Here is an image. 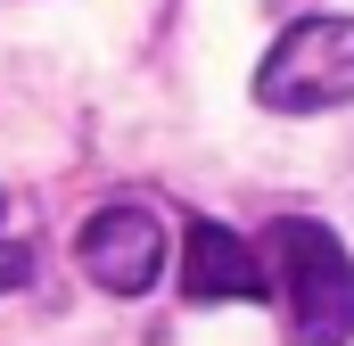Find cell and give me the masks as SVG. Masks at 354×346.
I'll return each mask as SVG.
<instances>
[{"label":"cell","instance_id":"cell-1","mask_svg":"<svg viewBox=\"0 0 354 346\" xmlns=\"http://www.w3.org/2000/svg\"><path fill=\"white\" fill-rule=\"evenodd\" d=\"M264 264H272V289H280V313H288L297 346H346L354 338V256L338 248L330 223L280 215L264 231Z\"/></svg>","mask_w":354,"mask_h":346},{"label":"cell","instance_id":"cell-2","mask_svg":"<svg viewBox=\"0 0 354 346\" xmlns=\"http://www.w3.org/2000/svg\"><path fill=\"white\" fill-rule=\"evenodd\" d=\"M256 99L272 116H322L354 99V17H305L288 25L256 66Z\"/></svg>","mask_w":354,"mask_h":346},{"label":"cell","instance_id":"cell-3","mask_svg":"<svg viewBox=\"0 0 354 346\" xmlns=\"http://www.w3.org/2000/svg\"><path fill=\"white\" fill-rule=\"evenodd\" d=\"M75 264H83L107 297H140L165 272V223L149 206H99L83 231H75Z\"/></svg>","mask_w":354,"mask_h":346},{"label":"cell","instance_id":"cell-4","mask_svg":"<svg viewBox=\"0 0 354 346\" xmlns=\"http://www.w3.org/2000/svg\"><path fill=\"white\" fill-rule=\"evenodd\" d=\"M181 289L198 305H231V297H264L272 289V264L231 231V223H189L181 239Z\"/></svg>","mask_w":354,"mask_h":346},{"label":"cell","instance_id":"cell-5","mask_svg":"<svg viewBox=\"0 0 354 346\" xmlns=\"http://www.w3.org/2000/svg\"><path fill=\"white\" fill-rule=\"evenodd\" d=\"M25 272H33V256H25V248H0V297H8Z\"/></svg>","mask_w":354,"mask_h":346}]
</instances>
